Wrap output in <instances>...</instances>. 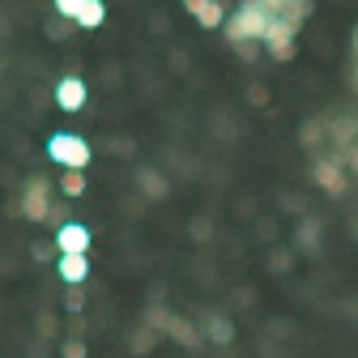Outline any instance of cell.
Instances as JSON below:
<instances>
[{"label": "cell", "instance_id": "obj_1", "mask_svg": "<svg viewBox=\"0 0 358 358\" xmlns=\"http://www.w3.org/2000/svg\"><path fill=\"white\" fill-rule=\"evenodd\" d=\"M268 26H273V13L260 9L256 0H243V9L227 22V38H231V48H235V43H256V38L264 43Z\"/></svg>", "mask_w": 358, "mask_h": 358}, {"label": "cell", "instance_id": "obj_2", "mask_svg": "<svg viewBox=\"0 0 358 358\" xmlns=\"http://www.w3.org/2000/svg\"><path fill=\"white\" fill-rule=\"evenodd\" d=\"M48 154H52V162H60L64 171H85L90 166V145L81 141V137H73V132H56V137L48 141Z\"/></svg>", "mask_w": 358, "mask_h": 358}, {"label": "cell", "instance_id": "obj_3", "mask_svg": "<svg viewBox=\"0 0 358 358\" xmlns=\"http://www.w3.org/2000/svg\"><path fill=\"white\" fill-rule=\"evenodd\" d=\"M22 213L30 217V222H48L52 217V184L48 179H30L26 184V196H22Z\"/></svg>", "mask_w": 358, "mask_h": 358}, {"label": "cell", "instance_id": "obj_4", "mask_svg": "<svg viewBox=\"0 0 358 358\" xmlns=\"http://www.w3.org/2000/svg\"><path fill=\"white\" fill-rule=\"evenodd\" d=\"M294 26L290 22H282V17H273V26H268V34H264V43H268V56L273 60H294Z\"/></svg>", "mask_w": 358, "mask_h": 358}, {"label": "cell", "instance_id": "obj_5", "mask_svg": "<svg viewBox=\"0 0 358 358\" xmlns=\"http://www.w3.org/2000/svg\"><path fill=\"white\" fill-rule=\"evenodd\" d=\"M90 227H77V222H64V227L56 231V252L60 256H85L90 252Z\"/></svg>", "mask_w": 358, "mask_h": 358}, {"label": "cell", "instance_id": "obj_6", "mask_svg": "<svg viewBox=\"0 0 358 358\" xmlns=\"http://www.w3.org/2000/svg\"><path fill=\"white\" fill-rule=\"evenodd\" d=\"M150 329H154V333H158V329H162V333H171L179 345H196V341H201V329H196V324H188L184 316H162V311H154Z\"/></svg>", "mask_w": 358, "mask_h": 358}, {"label": "cell", "instance_id": "obj_7", "mask_svg": "<svg viewBox=\"0 0 358 358\" xmlns=\"http://www.w3.org/2000/svg\"><path fill=\"white\" fill-rule=\"evenodd\" d=\"M311 179H316L324 192H345V166L333 162V158H320L316 166H311Z\"/></svg>", "mask_w": 358, "mask_h": 358}, {"label": "cell", "instance_id": "obj_8", "mask_svg": "<svg viewBox=\"0 0 358 358\" xmlns=\"http://www.w3.org/2000/svg\"><path fill=\"white\" fill-rule=\"evenodd\" d=\"M56 107H64V111H81L85 107V81L81 77H60L56 81Z\"/></svg>", "mask_w": 358, "mask_h": 358}, {"label": "cell", "instance_id": "obj_9", "mask_svg": "<svg viewBox=\"0 0 358 358\" xmlns=\"http://www.w3.org/2000/svg\"><path fill=\"white\" fill-rule=\"evenodd\" d=\"M184 5H188V13H192L205 30H217V26H222V13H227L217 0H184Z\"/></svg>", "mask_w": 358, "mask_h": 358}, {"label": "cell", "instance_id": "obj_10", "mask_svg": "<svg viewBox=\"0 0 358 358\" xmlns=\"http://www.w3.org/2000/svg\"><path fill=\"white\" fill-rule=\"evenodd\" d=\"M60 278L69 286H81L90 278V256H60Z\"/></svg>", "mask_w": 358, "mask_h": 358}, {"label": "cell", "instance_id": "obj_11", "mask_svg": "<svg viewBox=\"0 0 358 358\" xmlns=\"http://www.w3.org/2000/svg\"><path fill=\"white\" fill-rule=\"evenodd\" d=\"M103 17H107V5H103V0H85V5H81V13H77V26H85V30H99V26H103Z\"/></svg>", "mask_w": 358, "mask_h": 358}, {"label": "cell", "instance_id": "obj_12", "mask_svg": "<svg viewBox=\"0 0 358 358\" xmlns=\"http://www.w3.org/2000/svg\"><path fill=\"white\" fill-rule=\"evenodd\" d=\"M141 192H145L150 201H162V196H166V179H162L158 171L145 166V171H141Z\"/></svg>", "mask_w": 358, "mask_h": 358}, {"label": "cell", "instance_id": "obj_13", "mask_svg": "<svg viewBox=\"0 0 358 358\" xmlns=\"http://www.w3.org/2000/svg\"><path fill=\"white\" fill-rule=\"evenodd\" d=\"M209 337H213L217 345H231V341H235V324H231L227 316H209Z\"/></svg>", "mask_w": 358, "mask_h": 358}, {"label": "cell", "instance_id": "obj_14", "mask_svg": "<svg viewBox=\"0 0 358 358\" xmlns=\"http://www.w3.org/2000/svg\"><path fill=\"white\" fill-rule=\"evenodd\" d=\"M278 17H282V22H290V26L299 30V26H303V22L311 17V0H294V5H286V9H282Z\"/></svg>", "mask_w": 358, "mask_h": 358}, {"label": "cell", "instance_id": "obj_15", "mask_svg": "<svg viewBox=\"0 0 358 358\" xmlns=\"http://www.w3.org/2000/svg\"><path fill=\"white\" fill-rule=\"evenodd\" d=\"M60 192H64V196H81V192H85V175H81V171H64Z\"/></svg>", "mask_w": 358, "mask_h": 358}, {"label": "cell", "instance_id": "obj_16", "mask_svg": "<svg viewBox=\"0 0 358 358\" xmlns=\"http://www.w3.org/2000/svg\"><path fill=\"white\" fill-rule=\"evenodd\" d=\"M316 239H320V227H316V222H311V217H307V222H303V227H299V243H303L307 252H316Z\"/></svg>", "mask_w": 358, "mask_h": 358}, {"label": "cell", "instance_id": "obj_17", "mask_svg": "<svg viewBox=\"0 0 358 358\" xmlns=\"http://www.w3.org/2000/svg\"><path fill=\"white\" fill-rule=\"evenodd\" d=\"M81 5H85V0H56V13H60V17H73V22H77Z\"/></svg>", "mask_w": 358, "mask_h": 358}, {"label": "cell", "instance_id": "obj_18", "mask_svg": "<svg viewBox=\"0 0 358 358\" xmlns=\"http://www.w3.org/2000/svg\"><path fill=\"white\" fill-rule=\"evenodd\" d=\"M320 137H324V124H307L303 128V141L307 145H320Z\"/></svg>", "mask_w": 358, "mask_h": 358}, {"label": "cell", "instance_id": "obj_19", "mask_svg": "<svg viewBox=\"0 0 358 358\" xmlns=\"http://www.w3.org/2000/svg\"><path fill=\"white\" fill-rule=\"evenodd\" d=\"M64 303H69V311H81V303H85V294H81V286H69V294H64Z\"/></svg>", "mask_w": 358, "mask_h": 358}, {"label": "cell", "instance_id": "obj_20", "mask_svg": "<svg viewBox=\"0 0 358 358\" xmlns=\"http://www.w3.org/2000/svg\"><path fill=\"white\" fill-rule=\"evenodd\" d=\"M132 345H137V354H145V350L154 345V329H141V333H137V341H132Z\"/></svg>", "mask_w": 358, "mask_h": 358}, {"label": "cell", "instance_id": "obj_21", "mask_svg": "<svg viewBox=\"0 0 358 358\" xmlns=\"http://www.w3.org/2000/svg\"><path fill=\"white\" fill-rule=\"evenodd\" d=\"M256 5H260V9H268V13H273V17H278V13H282L286 5H294V0H256Z\"/></svg>", "mask_w": 358, "mask_h": 358}, {"label": "cell", "instance_id": "obj_22", "mask_svg": "<svg viewBox=\"0 0 358 358\" xmlns=\"http://www.w3.org/2000/svg\"><path fill=\"white\" fill-rule=\"evenodd\" d=\"M60 354H64V358H85V345H81V341H64Z\"/></svg>", "mask_w": 358, "mask_h": 358}, {"label": "cell", "instance_id": "obj_23", "mask_svg": "<svg viewBox=\"0 0 358 358\" xmlns=\"http://www.w3.org/2000/svg\"><path fill=\"white\" fill-rule=\"evenodd\" d=\"M354 52H358V30H354Z\"/></svg>", "mask_w": 358, "mask_h": 358}, {"label": "cell", "instance_id": "obj_24", "mask_svg": "<svg viewBox=\"0 0 358 358\" xmlns=\"http://www.w3.org/2000/svg\"><path fill=\"white\" fill-rule=\"evenodd\" d=\"M354 81H358V73H354Z\"/></svg>", "mask_w": 358, "mask_h": 358}]
</instances>
